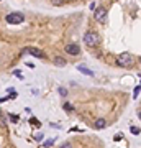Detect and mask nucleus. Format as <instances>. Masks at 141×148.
<instances>
[{
  "label": "nucleus",
  "mask_w": 141,
  "mask_h": 148,
  "mask_svg": "<svg viewBox=\"0 0 141 148\" xmlns=\"http://www.w3.org/2000/svg\"><path fill=\"white\" fill-rule=\"evenodd\" d=\"M130 132H131L133 135H140V132H141V130H140L138 127H133V125H131V127H130Z\"/></svg>",
  "instance_id": "obj_11"
},
{
  "label": "nucleus",
  "mask_w": 141,
  "mask_h": 148,
  "mask_svg": "<svg viewBox=\"0 0 141 148\" xmlns=\"http://www.w3.org/2000/svg\"><path fill=\"white\" fill-rule=\"evenodd\" d=\"M94 20L99 23H107V10L103 7H99L94 12Z\"/></svg>",
  "instance_id": "obj_4"
},
{
  "label": "nucleus",
  "mask_w": 141,
  "mask_h": 148,
  "mask_svg": "<svg viewBox=\"0 0 141 148\" xmlns=\"http://www.w3.org/2000/svg\"><path fill=\"white\" fill-rule=\"evenodd\" d=\"M53 63L56 64V66H66V59H64V58H61V56H54Z\"/></svg>",
  "instance_id": "obj_8"
},
{
  "label": "nucleus",
  "mask_w": 141,
  "mask_h": 148,
  "mask_svg": "<svg viewBox=\"0 0 141 148\" xmlns=\"http://www.w3.org/2000/svg\"><path fill=\"white\" fill-rule=\"evenodd\" d=\"M84 43H85V46H89V48L97 46V45L100 43L99 33H95V31H87V33L84 35Z\"/></svg>",
  "instance_id": "obj_2"
},
{
  "label": "nucleus",
  "mask_w": 141,
  "mask_h": 148,
  "mask_svg": "<svg viewBox=\"0 0 141 148\" xmlns=\"http://www.w3.org/2000/svg\"><path fill=\"white\" fill-rule=\"evenodd\" d=\"M10 120L17 123V122H18V115H13V114H12V115H10Z\"/></svg>",
  "instance_id": "obj_14"
},
{
  "label": "nucleus",
  "mask_w": 141,
  "mask_h": 148,
  "mask_svg": "<svg viewBox=\"0 0 141 148\" xmlns=\"http://www.w3.org/2000/svg\"><path fill=\"white\" fill-rule=\"evenodd\" d=\"M0 117H2V110H0Z\"/></svg>",
  "instance_id": "obj_22"
},
{
  "label": "nucleus",
  "mask_w": 141,
  "mask_h": 148,
  "mask_svg": "<svg viewBox=\"0 0 141 148\" xmlns=\"http://www.w3.org/2000/svg\"><path fill=\"white\" fill-rule=\"evenodd\" d=\"M134 63V56L131 53H128V51H125V53H121L118 58H117V64L121 67H130L133 66Z\"/></svg>",
  "instance_id": "obj_1"
},
{
  "label": "nucleus",
  "mask_w": 141,
  "mask_h": 148,
  "mask_svg": "<svg viewBox=\"0 0 141 148\" xmlns=\"http://www.w3.org/2000/svg\"><path fill=\"white\" fill-rule=\"evenodd\" d=\"M34 138H36V140H41V138H43V135H41V133H36V135H34Z\"/></svg>",
  "instance_id": "obj_19"
},
{
  "label": "nucleus",
  "mask_w": 141,
  "mask_h": 148,
  "mask_svg": "<svg viewBox=\"0 0 141 148\" xmlns=\"http://www.w3.org/2000/svg\"><path fill=\"white\" fill-rule=\"evenodd\" d=\"M59 148H72V145H71V143H62Z\"/></svg>",
  "instance_id": "obj_17"
},
{
  "label": "nucleus",
  "mask_w": 141,
  "mask_h": 148,
  "mask_svg": "<svg viewBox=\"0 0 141 148\" xmlns=\"http://www.w3.org/2000/svg\"><path fill=\"white\" fill-rule=\"evenodd\" d=\"M66 51L71 56H77V54L81 53V48H79V45H75V43H69V45H66Z\"/></svg>",
  "instance_id": "obj_6"
},
{
  "label": "nucleus",
  "mask_w": 141,
  "mask_h": 148,
  "mask_svg": "<svg viewBox=\"0 0 141 148\" xmlns=\"http://www.w3.org/2000/svg\"><path fill=\"white\" fill-rule=\"evenodd\" d=\"M105 127H107V120H105L103 117H99V119L94 122V128H95V130H102V128H105Z\"/></svg>",
  "instance_id": "obj_7"
},
{
  "label": "nucleus",
  "mask_w": 141,
  "mask_h": 148,
  "mask_svg": "<svg viewBox=\"0 0 141 148\" xmlns=\"http://www.w3.org/2000/svg\"><path fill=\"white\" fill-rule=\"evenodd\" d=\"M23 51L28 53V54H31V56H34V58H41V59H44V58H46V54L43 53L41 49H38V48H25Z\"/></svg>",
  "instance_id": "obj_5"
},
{
  "label": "nucleus",
  "mask_w": 141,
  "mask_h": 148,
  "mask_svg": "<svg viewBox=\"0 0 141 148\" xmlns=\"http://www.w3.org/2000/svg\"><path fill=\"white\" fill-rule=\"evenodd\" d=\"M77 69H79V71H81V73L87 74V76H94V73H92V71H90V69H87V67L81 66V64H79V66H77Z\"/></svg>",
  "instance_id": "obj_9"
},
{
  "label": "nucleus",
  "mask_w": 141,
  "mask_h": 148,
  "mask_svg": "<svg viewBox=\"0 0 141 148\" xmlns=\"http://www.w3.org/2000/svg\"><path fill=\"white\" fill-rule=\"evenodd\" d=\"M138 119H140V120H141V110H140V112H138Z\"/></svg>",
  "instance_id": "obj_20"
},
{
  "label": "nucleus",
  "mask_w": 141,
  "mask_h": 148,
  "mask_svg": "<svg viewBox=\"0 0 141 148\" xmlns=\"http://www.w3.org/2000/svg\"><path fill=\"white\" fill-rule=\"evenodd\" d=\"M58 91H59V94L62 95V97H66V95H67V91H66V87H59Z\"/></svg>",
  "instance_id": "obj_12"
},
{
  "label": "nucleus",
  "mask_w": 141,
  "mask_h": 148,
  "mask_svg": "<svg viewBox=\"0 0 141 148\" xmlns=\"http://www.w3.org/2000/svg\"><path fill=\"white\" fill-rule=\"evenodd\" d=\"M53 3H54V5H62V3H64V0H53Z\"/></svg>",
  "instance_id": "obj_16"
},
{
  "label": "nucleus",
  "mask_w": 141,
  "mask_h": 148,
  "mask_svg": "<svg viewBox=\"0 0 141 148\" xmlns=\"http://www.w3.org/2000/svg\"><path fill=\"white\" fill-rule=\"evenodd\" d=\"M62 107H64V110H69V112H72V110H74V107H72V105H69V104H64V105H62Z\"/></svg>",
  "instance_id": "obj_13"
},
{
  "label": "nucleus",
  "mask_w": 141,
  "mask_h": 148,
  "mask_svg": "<svg viewBox=\"0 0 141 148\" xmlns=\"http://www.w3.org/2000/svg\"><path fill=\"white\" fill-rule=\"evenodd\" d=\"M54 145V138H49V140H46L44 143H43V147L44 148H51Z\"/></svg>",
  "instance_id": "obj_10"
},
{
  "label": "nucleus",
  "mask_w": 141,
  "mask_h": 148,
  "mask_svg": "<svg viewBox=\"0 0 141 148\" xmlns=\"http://www.w3.org/2000/svg\"><path fill=\"white\" fill-rule=\"evenodd\" d=\"M138 61H140V64H141V56H140V58H138Z\"/></svg>",
  "instance_id": "obj_21"
},
{
  "label": "nucleus",
  "mask_w": 141,
  "mask_h": 148,
  "mask_svg": "<svg viewBox=\"0 0 141 148\" xmlns=\"http://www.w3.org/2000/svg\"><path fill=\"white\" fill-rule=\"evenodd\" d=\"M5 20H7V23H10V25H20V23L25 21V15L15 12V13H8L7 17H5Z\"/></svg>",
  "instance_id": "obj_3"
},
{
  "label": "nucleus",
  "mask_w": 141,
  "mask_h": 148,
  "mask_svg": "<svg viewBox=\"0 0 141 148\" xmlns=\"http://www.w3.org/2000/svg\"><path fill=\"white\" fill-rule=\"evenodd\" d=\"M140 91H141V87H140V86H138V87L134 89V94H133V97H134V99L138 97V94H140Z\"/></svg>",
  "instance_id": "obj_15"
},
{
  "label": "nucleus",
  "mask_w": 141,
  "mask_h": 148,
  "mask_svg": "<svg viewBox=\"0 0 141 148\" xmlns=\"http://www.w3.org/2000/svg\"><path fill=\"white\" fill-rule=\"evenodd\" d=\"M113 138H115V140H121V138H123V135H121V133H117Z\"/></svg>",
  "instance_id": "obj_18"
}]
</instances>
